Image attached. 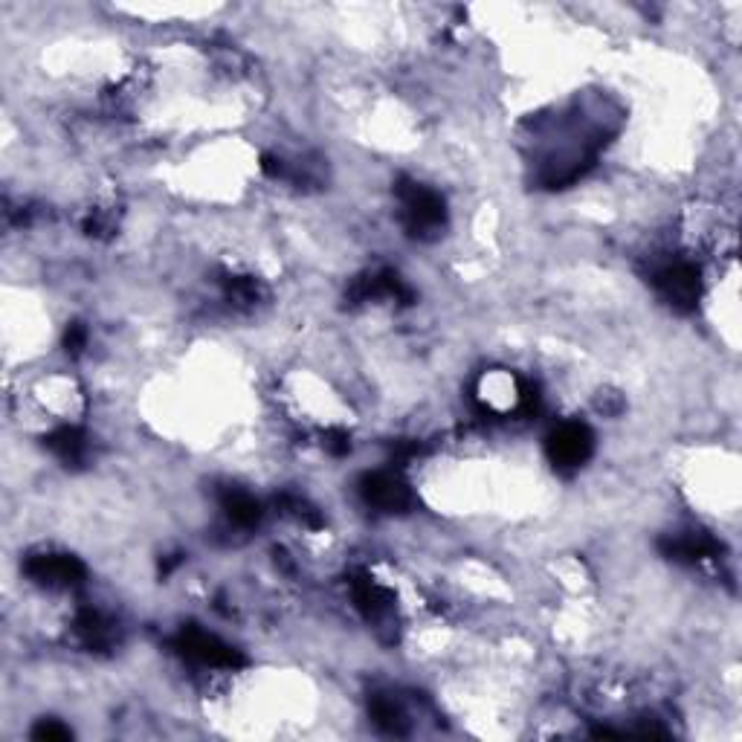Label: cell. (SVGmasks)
I'll list each match as a JSON object with an SVG mask.
<instances>
[{
    "label": "cell",
    "instance_id": "30bf717a",
    "mask_svg": "<svg viewBox=\"0 0 742 742\" xmlns=\"http://www.w3.org/2000/svg\"><path fill=\"white\" fill-rule=\"evenodd\" d=\"M44 447L67 467H79L87 458V435L79 427H58L44 438Z\"/></svg>",
    "mask_w": 742,
    "mask_h": 742
},
{
    "label": "cell",
    "instance_id": "7402d4cb",
    "mask_svg": "<svg viewBox=\"0 0 742 742\" xmlns=\"http://www.w3.org/2000/svg\"><path fill=\"white\" fill-rule=\"evenodd\" d=\"M177 563H180V554H172L169 560H160V574L166 577V574H169V571H172Z\"/></svg>",
    "mask_w": 742,
    "mask_h": 742
},
{
    "label": "cell",
    "instance_id": "d6986e66",
    "mask_svg": "<svg viewBox=\"0 0 742 742\" xmlns=\"http://www.w3.org/2000/svg\"><path fill=\"white\" fill-rule=\"evenodd\" d=\"M325 450L337 458L348 456V453H351V435H348L345 429H331V432L325 435Z\"/></svg>",
    "mask_w": 742,
    "mask_h": 742
},
{
    "label": "cell",
    "instance_id": "9a60e30c",
    "mask_svg": "<svg viewBox=\"0 0 742 742\" xmlns=\"http://www.w3.org/2000/svg\"><path fill=\"white\" fill-rule=\"evenodd\" d=\"M276 505H279L285 514L302 519L308 528H322V516H319V511H316L311 502H305V499H299V496H293V493H282V496L276 499Z\"/></svg>",
    "mask_w": 742,
    "mask_h": 742
},
{
    "label": "cell",
    "instance_id": "ffe728a7",
    "mask_svg": "<svg viewBox=\"0 0 742 742\" xmlns=\"http://www.w3.org/2000/svg\"><path fill=\"white\" fill-rule=\"evenodd\" d=\"M421 453H424V447H421V444H415V441H398V444L392 447V458H395L398 464H406V461L418 458Z\"/></svg>",
    "mask_w": 742,
    "mask_h": 742
},
{
    "label": "cell",
    "instance_id": "3957f363",
    "mask_svg": "<svg viewBox=\"0 0 742 742\" xmlns=\"http://www.w3.org/2000/svg\"><path fill=\"white\" fill-rule=\"evenodd\" d=\"M545 450H548V458H551V464L557 470H566L569 473V470L583 467L592 458V453H595V435H592V429L586 427V424L569 421V424L557 427L548 435Z\"/></svg>",
    "mask_w": 742,
    "mask_h": 742
},
{
    "label": "cell",
    "instance_id": "8992f818",
    "mask_svg": "<svg viewBox=\"0 0 742 742\" xmlns=\"http://www.w3.org/2000/svg\"><path fill=\"white\" fill-rule=\"evenodd\" d=\"M357 487H360L363 502L369 508L383 511V514H406L415 505V496L409 487L403 485V479H398L395 473H386V470L366 473Z\"/></svg>",
    "mask_w": 742,
    "mask_h": 742
},
{
    "label": "cell",
    "instance_id": "e0dca14e",
    "mask_svg": "<svg viewBox=\"0 0 742 742\" xmlns=\"http://www.w3.org/2000/svg\"><path fill=\"white\" fill-rule=\"evenodd\" d=\"M82 229H85L90 238H108L114 232V218L111 215H102V212H90L85 221H82Z\"/></svg>",
    "mask_w": 742,
    "mask_h": 742
},
{
    "label": "cell",
    "instance_id": "4fadbf2b",
    "mask_svg": "<svg viewBox=\"0 0 742 742\" xmlns=\"http://www.w3.org/2000/svg\"><path fill=\"white\" fill-rule=\"evenodd\" d=\"M369 714L380 731L395 734V737L409 734V719L403 716V711H400L392 699H386V696H374V699L369 702Z\"/></svg>",
    "mask_w": 742,
    "mask_h": 742
},
{
    "label": "cell",
    "instance_id": "9c48e42d",
    "mask_svg": "<svg viewBox=\"0 0 742 742\" xmlns=\"http://www.w3.org/2000/svg\"><path fill=\"white\" fill-rule=\"evenodd\" d=\"M76 632H79V638H82V644H85L87 650H111L116 641L114 624L102 612H96L90 606L79 609V615H76Z\"/></svg>",
    "mask_w": 742,
    "mask_h": 742
},
{
    "label": "cell",
    "instance_id": "7c38bea8",
    "mask_svg": "<svg viewBox=\"0 0 742 742\" xmlns=\"http://www.w3.org/2000/svg\"><path fill=\"white\" fill-rule=\"evenodd\" d=\"M221 508H224L229 522L238 525V528H256L258 522H261V516H264L256 499L250 493L238 490V487H227L221 493Z\"/></svg>",
    "mask_w": 742,
    "mask_h": 742
},
{
    "label": "cell",
    "instance_id": "277c9868",
    "mask_svg": "<svg viewBox=\"0 0 742 742\" xmlns=\"http://www.w3.org/2000/svg\"><path fill=\"white\" fill-rule=\"evenodd\" d=\"M656 287L658 293L664 296L667 305H673L676 311L690 314L699 302V293H702V273L696 264L690 261H673L667 267H661L656 273Z\"/></svg>",
    "mask_w": 742,
    "mask_h": 742
},
{
    "label": "cell",
    "instance_id": "44dd1931",
    "mask_svg": "<svg viewBox=\"0 0 742 742\" xmlns=\"http://www.w3.org/2000/svg\"><path fill=\"white\" fill-rule=\"evenodd\" d=\"M261 172L267 174V177H285V160L276 157V154H261Z\"/></svg>",
    "mask_w": 742,
    "mask_h": 742
},
{
    "label": "cell",
    "instance_id": "8fae6325",
    "mask_svg": "<svg viewBox=\"0 0 742 742\" xmlns=\"http://www.w3.org/2000/svg\"><path fill=\"white\" fill-rule=\"evenodd\" d=\"M351 592H354V603L360 606V612L366 618H371V621H377L380 615L389 612V603H392L389 592H383L366 571H354L351 574Z\"/></svg>",
    "mask_w": 742,
    "mask_h": 742
},
{
    "label": "cell",
    "instance_id": "ba28073f",
    "mask_svg": "<svg viewBox=\"0 0 742 742\" xmlns=\"http://www.w3.org/2000/svg\"><path fill=\"white\" fill-rule=\"evenodd\" d=\"M658 551L673 560V563H702V560H711V557H719L722 545L716 543L711 534H685V537H664L658 540Z\"/></svg>",
    "mask_w": 742,
    "mask_h": 742
},
{
    "label": "cell",
    "instance_id": "52a82bcc",
    "mask_svg": "<svg viewBox=\"0 0 742 742\" xmlns=\"http://www.w3.org/2000/svg\"><path fill=\"white\" fill-rule=\"evenodd\" d=\"M345 299L351 305L371 302V299H395L400 305H412L415 302V293H412V287L406 285L395 270H377V273H366V276L354 279V285L348 287Z\"/></svg>",
    "mask_w": 742,
    "mask_h": 742
},
{
    "label": "cell",
    "instance_id": "ac0fdd59",
    "mask_svg": "<svg viewBox=\"0 0 742 742\" xmlns=\"http://www.w3.org/2000/svg\"><path fill=\"white\" fill-rule=\"evenodd\" d=\"M64 348H67V354L70 357H79L82 351L87 348V328L82 322H73L67 331H64Z\"/></svg>",
    "mask_w": 742,
    "mask_h": 742
},
{
    "label": "cell",
    "instance_id": "7a4b0ae2",
    "mask_svg": "<svg viewBox=\"0 0 742 742\" xmlns=\"http://www.w3.org/2000/svg\"><path fill=\"white\" fill-rule=\"evenodd\" d=\"M174 653L186 661H195L203 667H224V670H238L247 664L244 653H238L235 647H229L227 641H221L218 635H209L198 627L180 629L172 641Z\"/></svg>",
    "mask_w": 742,
    "mask_h": 742
},
{
    "label": "cell",
    "instance_id": "5bb4252c",
    "mask_svg": "<svg viewBox=\"0 0 742 742\" xmlns=\"http://www.w3.org/2000/svg\"><path fill=\"white\" fill-rule=\"evenodd\" d=\"M224 293H227V299L232 305L253 308V305H258L264 299L267 290H264V285L258 279H250V276H229V279H224Z\"/></svg>",
    "mask_w": 742,
    "mask_h": 742
},
{
    "label": "cell",
    "instance_id": "5b68a950",
    "mask_svg": "<svg viewBox=\"0 0 742 742\" xmlns=\"http://www.w3.org/2000/svg\"><path fill=\"white\" fill-rule=\"evenodd\" d=\"M24 571L32 583L47 589H70L85 583L87 577L85 563L70 554H35L24 563Z\"/></svg>",
    "mask_w": 742,
    "mask_h": 742
},
{
    "label": "cell",
    "instance_id": "2e32d148",
    "mask_svg": "<svg viewBox=\"0 0 742 742\" xmlns=\"http://www.w3.org/2000/svg\"><path fill=\"white\" fill-rule=\"evenodd\" d=\"M32 740L38 742H67L73 740V731L67 725H61L56 719H41L35 728H32Z\"/></svg>",
    "mask_w": 742,
    "mask_h": 742
},
{
    "label": "cell",
    "instance_id": "6da1fadb",
    "mask_svg": "<svg viewBox=\"0 0 742 742\" xmlns=\"http://www.w3.org/2000/svg\"><path fill=\"white\" fill-rule=\"evenodd\" d=\"M395 195L400 198V218H403V227L412 238H435L438 229L444 227L447 221V203L438 192H432L421 183H412V180H398L395 186Z\"/></svg>",
    "mask_w": 742,
    "mask_h": 742
}]
</instances>
